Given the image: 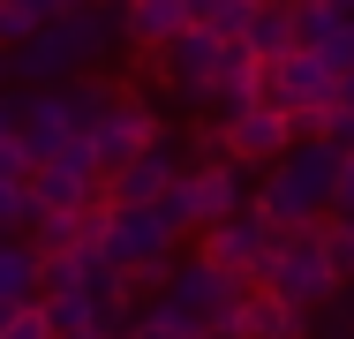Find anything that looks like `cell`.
<instances>
[{
  "mask_svg": "<svg viewBox=\"0 0 354 339\" xmlns=\"http://www.w3.org/2000/svg\"><path fill=\"white\" fill-rule=\"evenodd\" d=\"M249 8H286V0H249Z\"/></svg>",
  "mask_w": 354,
  "mask_h": 339,
  "instance_id": "32",
  "label": "cell"
},
{
  "mask_svg": "<svg viewBox=\"0 0 354 339\" xmlns=\"http://www.w3.org/2000/svg\"><path fill=\"white\" fill-rule=\"evenodd\" d=\"M181 166H189V158H181V136H158V143L136 151L121 174H106V196L113 203H158L174 181H181Z\"/></svg>",
  "mask_w": 354,
  "mask_h": 339,
  "instance_id": "14",
  "label": "cell"
},
{
  "mask_svg": "<svg viewBox=\"0 0 354 339\" xmlns=\"http://www.w3.org/2000/svg\"><path fill=\"white\" fill-rule=\"evenodd\" d=\"M158 286H166V294H174L204 332H226V324H234V309H241V279H234L226 264H212L204 249H196V257H174V271H166Z\"/></svg>",
  "mask_w": 354,
  "mask_h": 339,
  "instance_id": "9",
  "label": "cell"
},
{
  "mask_svg": "<svg viewBox=\"0 0 354 339\" xmlns=\"http://www.w3.org/2000/svg\"><path fill=\"white\" fill-rule=\"evenodd\" d=\"M234 339H309V309L301 302H286L279 286H264V279H249L241 286V309H234Z\"/></svg>",
  "mask_w": 354,
  "mask_h": 339,
  "instance_id": "15",
  "label": "cell"
},
{
  "mask_svg": "<svg viewBox=\"0 0 354 339\" xmlns=\"http://www.w3.org/2000/svg\"><path fill=\"white\" fill-rule=\"evenodd\" d=\"M294 143H301V129H294V113H279L272 98H257L249 113L218 121V151H234L241 166H272V158H286Z\"/></svg>",
  "mask_w": 354,
  "mask_h": 339,
  "instance_id": "12",
  "label": "cell"
},
{
  "mask_svg": "<svg viewBox=\"0 0 354 339\" xmlns=\"http://www.w3.org/2000/svg\"><path fill=\"white\" fill-rule=\"evenodd\" d=\"M38 226V189L30 174H0V234H30Z\"/></svg>",
  "mask_w": 354,
  "mask_h": 339,
  "instance_id": "20",
  "label": "cell"
},
{
  "mask_svg": "<svg viewBox=\"0 0 354 339\" xmlns=\"http://www.w3.org/2000/svg\"><path fill=\"white\" fill-rule=\"evenodd\" d=\"M317 226H324V249H332L339 279H354V211H324Z\"/></svg>",
  "mask_w": 354,
  "mask_h": 339,
  "instance_id": "24",
  "label": "cell"
},
{
  "mask_svg": "<svg viewBox=\"0 0 354 339\" xmlns=\"http://www.w3.org/2000/svg\"><path fill=\"white\" fill-rule=\"evenodd\" d=\"M332 211H354V143H339V203Z\"/></svg>",
  "mask_w": 354,
  "mask_h": 339,
  "instance_id": "29",
  "label": "cell"
},
{
  "mask_svg": "<svg viewBox=\"0 0 354 339\" xmlns=\"http://www.w3.org/2000/svg\"><path fill=\"white\" fill-rule=\"evenodd\" d=\"M61 339H68V332H61Z\"/></svg>",
  "mask_w": 354,
  "mask_h": 339,
  "instance_id": "35",
  "label": "cell"
},
{
  "mask_svg": "<svg viewBox=\"0 0 354 339\" xmlns=\"http://www.w3.org/2000/svg\"><path fill=\"white\" fill-rule=\"evenodd\" d=\"M264 98L294 113V129L301 136H324V113H332V98H339V75L332 61L317 53V46H294L286 61H264Z\"/></svg>",
  "mask_w": 354,
  "mask_h": 339,
  "instance_id": "8",
  "label": "cell"
},
{
  "mask_svg": "<svg viewBox=\"0 0 354 339\" xmlns=\"http://www.w3.org/2000/svg\"><path fill=\"white\" fill-rule=\"evenodd\" d=\"M204 339H234V332H204Z\"/></svg>",
  "mask_w": 354,
  "mask_h": 339,
  "instance_id": "34",
  "label": "cell"
},
{
  "mask_svg": "<svg viewBox=\"0 0 354 339\" xmlns=\"http://www.w3.org/2000/svg\"><path fill=\"white\" fill-rule=\"evenodd\" d=\"M241 46H249L257 61H286V53L301 46V38H294V15H286V8H257L249 30H241Z\"/></svg>",
  "mask_w": 354,
  "mask_h": 339,
  "instance_id": "19",
  "label": "cell"
},
{
  "mask_svg": "<svg viewBox=\"0 0 354 339\" xmlns=\"http://www.w3.org/2000/svg\"><path fill=\"white\" fill-rule=\"evenodd\" d=\"M121 46H129L121 8H98L91 0L75 15H53L30 46H15L8 53V83H75V75H98Z\"/></svg>",
  "mask_w": 354,
  "mask_h": 339,
  "instance_id": "1",
  "label": "cell"
},
{
  "mask_svg": "<svg viewBox=\"0 0 354 339\" xmlns=\"http://www.w3.org/2000/svg\"><path fill=\"white\" fill-rule=\"evenodd\" d=\"M129 339H204V324H196L166 286H151L136 302V317H129Z\"/></svg>",
  "mask_w": 354,
  "mask_h": 339,
  "instance_id": "18",
  "label": "cell"
},
{
  "mask_svg": "<svg viewBox=\"0 0 354 339\" xmlns=\"http://www.w3.org/2000/svg\"><path fill=\"white\" fill-rule=\"evenodd\" d=\"M166 203L181 211L189 234H204V226H218V219H234L241 203H257V189H249V166H241L234 151H204V158L181 166V181L166 189Z\"/></svg>",
  "mask_w": 354,
  "mask_h": 339,
  "instance_id": "6",
  "label": "cell"
},
{
  "mask_svg": "<svg viewBox=\"0 0 354 339\" xmlns=\"http://www.w3.org/2000/svg\"><path fill=\"white\" fill-rule=\"evenodd\" d=\"M339 8H347V23H354V0H339Z\"/></svg>",
  "mask_w": 354,
  "mask_h": 339,
  "instance_id": "33",
  "label": "cell"
},
{
  "mask_svg": "<svg viewBox=\"0 0 354 339\" xmlns=\"http://www.w3.org/2000/svg\"><path fill=\"white\" fill-rule=\"evenodd\" d=\"M249 0H189V23H212V30H226V38H241L249 30Z\"/></svg>",
  "mask_w": 354,
  "mask_h": 339,
  "instance_id": "23",
  "label": "cell"
},
{
  "mask_svg": "<svg viewBox=\"0 0 354 339\" xmlns=\"http://www.w3.org/2000/svg\"><path fill=\"white\" fill-rule=\"evenodd\" d=\"M272 249H279V219H264L257 203H241L234 219L204 226V257H212V264H226L234 279H241V286H249V279H264Z\"/></svg>",
  "mask_w": 354,
  "mask_h": 339,
  "instance_id": "11",
  "label": "cell"
},
{
  "mask_svg": "<svg viewBox=\"0 0 354 339\" xmlns=\"http://www.w3.org/2000/svg\"><path fill=\"white\" fill-rule=\"evenodd\" d=\"M46 30V15L30 8V0H0V53H15V46H30Z\"/></svg>",
  "mask_w": 354,
  "mask_h": 339,
  "instance_id": "22",
  "label": "cell"
},
{
  "mask_svg": "<svg viewBox=\"0 0 354 339\" xmlns=\"http://www.w3.org/2000/svg\"><path fill=\"white\" fill-rule=\"evenodd\" d=\"M158 136H166V129H158V106H151V98H136V91H113L83 151H91V166H98V174H121V166H129L136 151H151Z\"/></svg>",
  "mask_w": 354,
  "mask_h": 339,
  "instance_id": "10",
  "label": "cell"
},
{
  "mask_svg": "<svg viewBox=\"0 0 354 339\" xmlns=\"http://www.w3.org/2000/svg\"><path fill=\"white\" fill-rule=\"evenodd\" d=\"M234 46L241 38H226V30H212V23H189L181 38H166L158 53H151V75L181 98V106H212V91H218V75L234 68Z\"/></svg>",
  "mask_w": 354,
  "mask_h": 339,
  "instance_id": "5",
  "label": "cell"
},
{
  "mask_svg": "<svg viewBox=\"0 0 354 339\" xmlns=\"http://www.w3.org/2000/svg\"><path fill=\"white\" fill-rule=\"evenodd\" d=\"M106 83H30V91H15L8 98V113H15V143H23V166H46V158H61V151H83L91 129H98V113H106Z\"/></svg>",
  "mask_w": 354,
  "mask_h": 339,
  "instance_id": "2",
  "label": "cell"
},
{
  "mask_svg": "<svg viewBox=\"0 0 354 339\" xmlns=\"http://www.w3.org/2000/svg\"><path fill=\"white\" fill-rule=\"evenodd\" d=\"M0 339H61V332H53L46 302H15V309H8V324H0Z\"/></svg>",
  "mask_w": 354,
  "mask_h": 339,
  "instance_id": "25",
  "label": "cell"
},
{
  "mask_svg": "<svg viewBox=\"0 0 354 339\" xmlns=\"http://www.w3.org/2000/svg\"><path fill=\"white\" fill-rule=\"evenodd\" d=\"M339 309H347V317H354V279H347V286H339Z\"/></svg>",
  "mask_w": 354,
  "mask_h": 339,
  "instance_id": "31",
  "label": "cell"
},
{
  "mask_svg": "<svg viewBox=\"0 0 354 339\" xmlns=\"http://www.w3.org/2000/svg\"><path fill=\"white\" fill-rule=\"evenodd\" d=\"M264 286H279L286 302H301V309H324V302H339V264H332V249H324V226H279V249H272V264H264Z\"/></svg>",
  "mask_w": 354,
  "mask_h": 339,
  "instance_id": "7",
  "label": "cell"
},
{
  "mask_svg": "<svg viewBox=\"0 0 354 339\" xmlns=\"http://www.w3.org/2000/svg\"><path fill=\"white\" fill-rule=\"evenodd\" d=\"M332 203H339V143H324V136H301L257 181V211L279 226H317Z\"/></svg>",
  "mask_w": 354,
  "mask_h": 339,
  "instance_id": "3",
  "label": "cell"
},
{
  "mask_svg": "<svg viewBox=\"0 0 354 339\" xmlns=\"http://www.w3.org/2000/svg\"><path fill=\"white\" fill-rule=\"evenodd\" d=\"M181 241H189V226H181V211H174L166 196L158 203H106L98 249L129 271L136 286H158V279L174 271V257H181Z\"/></svg>",
  "mask_w": 354,
  "mask_h": 339,
  "instance_id": "4",
  "label": "cell"
},
{
  "mask_svg": "<svg viewBox=\"0 0 354 339\" xmlns=\"http://www.w3.org/2000/svg\"><path fill=\"white\" fill-rule=\"evenodd\" d=\"M286 15H294V38H301V46H324V38L347 23L339 0H286Z\"/></svg>",
  "mask_w": 354,
  "mask_h": 339,
  "instance_id": "21",
  "label": "cell"
},
{
  "mask_svg": "<svg viewBox=\"0 0 354 339\" xmlns=\"http://www.w3.org/2000/svg\"><path fill=\"white\" fill-rule=\"evenodd\" d=\"M324 143H354V68L339 75V98H332V113H324Z\"/></svg>",
  "mask_w": 354,
  "mask_h": 339,
  "instance_id": "26",
  "label": "cell"
},
{
  "mask_svg": "<svg viewBox=\"0 0 354 339\" xmlns=\"http://www.w3.org/2000/svg\"><path fill=\"white\" fill-rule=\"evenodd\" d=\"M0 174H30V166H23V143H15V113H8V98H0Z\"/></svg>",
  "mask_w": 354,
  "mask_h": 339,
  "instance_id": "27",
  "label": "cell"
},
{
  "mask_svg": "<svg viewBox=\"0 0 354 339\" xmlns=\"http://www.w3.org/2000/svg\"><path fill=\"white\" fill-rule=\"evenodd\" d=\"M317 53L332 61V75H347V68H354V23H339V30H332V38L317 46Z\"/></svg>",
  "mask_w": 354,
  "mask_h": 339,
  "instance_id": "28",
  "label": "cell"
},
{
  "mask_svg": "<svg viewBox=\"0 0 354 339\" xmlns=\"http://www.w3.org/2000/svg\"><path fill=\"white\" fill-rule=\"evenodd\" d=\"M30 189H38V211H98L106 196V174L91 166V151H61L46 166H30Z\"/></svg>",
  "mask_w": 354,
  "mask_h": 339,
  "instance_id": "13",
  "label": "cell"
},
{
  "mask_svg": "<svg viewBox=\"0 0 354 339\" xmlns=\"http://www.w3.org/2000/svg\"><path fill=\"white\" fill-rule=\"evenodd\" d=\"M46 294V257H38V241L30 234H0V302L15 309V302H38Z\"/></svg>",
  "mask_w": 354,
  "mask_h": 339,
  "instance_id": "17",
  "label": "cell"
},
{
  "mask_svg": "<svg viewBox=\"0 0 354 339\" xmlns=\"http://www.w3.org/2000/svg\"><path fill=\"white\" fill-rule=\"evenodd\" d=\"M121 30H129V46L158 53L166 38L189 30V0H121Z\"/></svg>",
  "mask_w": 354,
  "mask_h": 339,
  "instance_id": "16",
  "label": "cell"
},
{
  "mask_svg": "<svg viewBox=\"0 0 354 339\" xmlns=\"http://www.w3.org/2000/svg\"><path fill=\"white\" fill-rule=\"evenodd\" d=\"M30 8H38V15L53 23V15H75V8H91V0H30Z\"/></svg>",
  "mask_w": 354,
  "mask_h": 339,
  "instance_id": "30",
  "label": "cell"
}]
</instances>
